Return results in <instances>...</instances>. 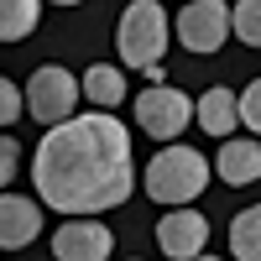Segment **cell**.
Instances as JSON below:
<instances>
[{"instance_id":"1","label":"cell","mask_w":261,"mask_h":261,"mask_svg":"<svg viewBox=\"0 0 261 261\" xmlns=\"http://www.w3.org/2000/svg\"><path fill=\"white\" fill-rule=\"evenodd\" d=\"M32 183L42 204L58 214H99L120 209L136 188L130 167V136L110 110L68 115L47 125L37 157H32Z\"/></svg>"},{"instance_id":"2","label":"cell","mask_w":261,"mask_h":261,"mask_svg":"<svg viewBox=\"0 0 261 261\" xmlns=\"http://www.w3.org/2000/svg\"><path fill=\"white\" fill-rule=\"evenodd\" d=\"M204 183H209V162H204V151H193V146L167 141L157 157L146 162V193L157 204H167V209L193 204L204 193Z\"/></svg>"},{"instance_id":"3","label":"cell","mask_w":261,"mask_h":261,"mask_svg":"<svg viewBox=\"0 0 261 261\" xmlns=\"http://www.w3.org/2000/svg\"><path fill=\"white\" fill-rule=\"evenodd\" d=\"M115 47L125 68H151L167 53V11L157 0H130L115 21Z\"/></svg>"},{"instance_id":"4","label":"cell","mask_w":261,"mask_h":261,"mask_svg":"<svg viewBox=\"0 0 261 261\" xmlns=\"http://www.w3.org/2000/svg\"><path fill=\"white\" fill-rule=\"evenodd\" d=\"M136 125L151 141L167 146V141H178L193 125V99L183 89H172V84H146V89L136 94Z\"/></svg>"},{"instance_id":"5","label":"cell","mask_w":261,"mask_h":261,"mask_svg":"<svg viewBox=\"0 0 261 261\" xmlns=\"http://www.w3.org/2000/svg\"><path fill=\"white\" fill-rule=\"evenodd\" d=\"M27 115L37 120V125H58V120H68L73 110H79V79L68 73V68H58V63H47V68H37L32 79H27Z\"/></svg>"},{"instance_id":"6","label":"cell","mask_w":261,"mask_h":261,"mask_svg":"<svg viewBox=\"0 0 261 261\" xmlns=\"http://www.w3.org/2000/svg\"><path fill=\"white\" fill-rule=\"evenodd\" d=\"M172 32L188 53H220L230 42V6L225 0H188L172 21Z\"/></svg>"},{"instance_id":"7","label":"cell","mask_w":261,"mask_h":261,"mask_svg":"<svg viewBox=\"0 0 261 261\" xmlns=\"http://www.w3.org/2000/svg\"><path fill=\"white\" fill-rule=\"evenodd\" d=\"M110 251H115V235L94 214H68L53 230V256L58 261H110Z\"/></svg>"},{"instance_id":"8","label":"cell","mask_w":261,"mask_h":261,"mask_svg":"<svg viewBox=\"0 0 261 261\" xmlns=\"http://www.w3.org/2000/svg\"><path fill=\"white\" fill-rule=\"evenodd\" d=\"M204 241H209V220L199 209H167L162 214V225H157V246L172 256V261H193L204 251Z\"/></svg>"},{"instance_id":"9","label":"cell","mask_w":261,"mask_h":261,"mask_svg":"<svg viewBox=\"0 0 261 261\" xmlns=\"http://www.w3.org/2000/svg\"><path fill=\"white\" fill-rule=\"evenodd\" d=\"M42 235V209L21 193H0V251H21Z\"/></svg>"},{"instance_id":"10","label":"cell","mask_w":261,"mask_h":261,"mask_svg":"<svg viewBox=\"0 0 261 261\" xmlns=\"http://www.w3.org/2000/svg\"><path fill=\"white\" fill-rule=\"evenodd\" d=\"M214 172H220V183H230V188L256 183L261 178V146L251 136H225L220 157H214Z\"/></svg>"},{"instance_id":"11","label":"cell","mask_w":261,"mask_h":261,"mask_svg":"<svg viewBox=\"0 0 261 261\" xmlns=\"http://www.w3.org/2000/svg\"><path fill=\"white\" fill-rule=\"evenodd\" d=\"M193 125L225 141L230 130L241 125V105H235V94L230 89H204L199 99H193Z\"/></svg>"},{"instance_id":"12","label":"cell","mask_w":261,"mask_h":261,"mask_svg":"<svg viewBox=\"0 0 261 261\" xmlns=\"http://www.w3.org/2000/svg\"><path fill=\"white\" fill-rule=\"evenodd\" d=\"M79 89H84V99H94L99 110H115V105L125 99V73H120V68H110V63H94V68L84 73Z\"/></svg>"},{"instance_id":"13","label":"cell","mask_w":261,"mask_h":261,"mask_svg":"<svg viewBox=\"0 0 261 261\" xmlns=\"http://www.w3.org/2000/svg\"><path fill=\"white\" fill-rule=\"evenodd\" d=\"M42 21V0H0V42L32 37Z\"/></svg>"},{"instance_id":"14","label":"cell","mask_w":261,"mask_h":261,"mask_svg":"<svg viewBox=\"0 0 261 261\" xmlns=\"http://www.w3.org/2000/svg\"><path fill=\"white\" fill-rule=\"evenodd\" d=\"M230 251H235V261H261V204L241 209L230 220Z\"/></svg>"},{"instance_id":"15","label":"cell","mask_w":261,"mask_h":261,"mask_svg":"<svg viewBox=\"0 0 261 261\" xmlns=\"http://www.w3.org/2000/svg\"><path fill=\"white\" fill-rule=\"evenodd\" d=\"M230 32L246 47H261V0H235L230 6Z\"/></svg>"},{"instance_id":"16","label":"cell","mask_w":261,"mask_h":261,"mask_svg":"<svg viewBox=\"0 0 261 261\" xmlns=\"http://www.w3.org/2000/svg\"><path fill=\"white\" fill-rule=\"evenodd\" d=\"M21 110H27V94H21V84H11L0 73V125H16Z\"/></svg>"},{"instance_id":"17","label":"cell","mask_w":261,"mask_h":261,"mask_svg":"<svg viewBox=\"0 0 261 261\" xmlns=\"http://www.w3.org/2000/svg\"><path fill=\"white\" fill-rule=\"evenodd\" d=\"M241 105V125H251V136H261V79L246 84V94H235Z\"/></svg>"},{"instance_id":"18","label":"cell","mask_w":261,"mask_h":261,"mask_svg":"<svg viewBox=\"0 0 261 261\" xmlns=\"http://www.w3.org/2000/svg\"><path fill=\"white\" fill-rule=\"evenodd\" d=\"M16 162H21V146H16L11 136H0V188L16 178Z\"/></svg>"},{"instance_id":"19","label":"cell","mask_w":261,"mask_h":261,"mask_svg":"<svg viewBox=\"0 0 261 261\" xmlns=\"http://www.w3.org/2000/svg\"><path fill=\"white\" fill-rule=\"evenodd\" d=\"M53 6H84V0H53Z\"/></svg>"},{"instance_id":"20","label":"cell","mask_w":261,"mask_h":261,"mask_svg":"<svg viewBox=\"0 0 261 261\" xmlns=\"http://www.w3.org/2000/svg\"><path fill=\"white\" fill-rule=\"evenodd\" d=\"M193 261H220V256H193Z\"/></svg>"}]
</instances>
